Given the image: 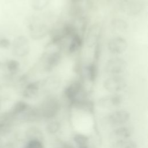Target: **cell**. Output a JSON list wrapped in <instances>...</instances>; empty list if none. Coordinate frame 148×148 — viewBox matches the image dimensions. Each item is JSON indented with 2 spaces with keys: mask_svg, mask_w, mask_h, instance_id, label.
<instances>
[{
  "mask_svg": "<svg viewBox=\"0 0 148 148\" xmlns=\"http://www.w3.org/2000/svg\"><path fill=\"white\" fill-rule=\"evenodd\" d=\"M1 66H2V63H1V61H0V69H1Z\"/></svg>",
  "mask_w": 148,
  "mask_h": 148,
  "instance_id": "f546056e",
  "label": "cell"
},
{
  "mask_svg": "<svg viewBox=\"0 0 148 148\" xmlns=\"http://www.w3.org/2000/svg\"><path fill=\"white\" fill-rule=\"evenodd\" d=\"M101 33V27L98 23H94L92 24L88 29L85 42L88 47H92L94 46L99 39Z\"/></svg>",
  "mask_w": 148,
  "mask_h": 148,
  "instance_id": "ba28073f",
  "label": "cell"
},
{
  "mask_svg": "<svg viewBox=\"0 0 148 148\" xmlns=\"http://www.w3.org/2000/svg\"><path fill=\"white\" fill-rule=\"evenodd\" d=\"M81 0H71V2L72 4H78Z\"/></svg>",
  "mask_w": 148,
  "mask_h": 148,
  "instance_id": "83f0119b",
  "label": "cell"
},
{
  "mask_svg": "<svg viewBox=\"0 0 148 148\" xmlns=\"http://www.w3.org/2000/svg\"><path fill=\"white\" fill-rule=\"evenodd\" d=\"M27 148H44L42 142L38 140H31L27 144Z\"/></svg>",
  "mask_w": 148,
  "mask_h": 148,
  "instance_id": "603a6c76",
  "label": "cell"
},
{
  "mask_svg": "<svg viewBox=\"0 0 148 148\" xmlns=\"http://www.w3.org/2000/svg\"><path fill=\"white\" fill-rule=\"evenodd\" d=\"M27 108V104L23 101L18 102L15 106H14V110L16 112H21L24 111Z\"/></svg>",
  "mask_w": 148,
  "mask_h": 148,
  "instance_id": "d4e9b609",
  "label": "cell"
},
{
  "mask_svg": "<svg viewBox=\"0 0 148 148\" xmlns=\"http://www.w3.org/2000/svg\"><path fill=\"white\" fill-rule=\"evenodd\" d=\"M60 128V124L57 121H52L49 123L46 127V130L47 133L50 134H54L57 133Z\"/></svg>",
  "mask_w": 148,
  "mask_h": 148,
  "instance_id": "7402d4cb",
  "label": "cell"
},
{
  "mask_svg": "<svg viewBox=\"0 0 148 148\" xmlns=\"http://www.w3.org/2000/svg\"><path fill=\"white\" fill-rule=\"evenodd\" d=\"M121 102V98L117 94L104 96L98 101V105L102 108H111L119 105Z\"/></svg>",
  "mask_w": 148,
  "mask_h": 148,
  "instance_id": "7c38bea8",
  "label": "cell"
},
{
  "mask_svg": "<svg viewBox=\"0 0 148 148\" xmlns=\"http://www.w3.org/2000/svg\"><path fill=\"white\" fill-rule=\"evenodd\" d=\"M82 84L79 81H75L68 86L64 90V95L65 98L71 102L76 101V97L81 92Z\"/></svg>",
  "mask_w": 148,
  "mask_h": 148,
  "instance_id": "8fae6325",
  "label": "cell"
},
{
  "mask_svg": "<svg viewBox=\"0 0 148 148\" xmlns=\"http://www.w3.org/2000/svg\"><path fill=\"white\" fill-rule=\"evenodd\" d=\"M126 84L124 79L119 76H113L108 77L103 82L105 89L112 93L121 91L126 86Z\"/></svg>",
  "mask_w": 148,
  "mask_h": 148,
  "instance_id": "8992f818",
  "label": "cell"
},
{
  "mask_svg": "<svg viewBox=\"0 0 148 148\" xmlns=\"http://www.w3.org/2000/svg\"><path fill=\"white\" fill-rule=\"evenodd\" d=\"M60 109L58 101L56 98L50 97L46 99L42 103L41 112L43 116L47 118H50L57 114Z\"/></svg>",
  "mask_w": 148,
  "mask_h": 148,
  "instance_id": "52a82bcc",
  "label": "cell"
},
{
  "mask_svg": "<svg viewBox=\"0 0 148 148\" xmlns=\"http://www.w3.org/2000/svg\"><path fill=\"white\" fill-rule=\"evenodd\" d=\"M130 118V114L126 110L115 111L108 116V121L113 125H121L125 123Z\"/></svg>",
  "mask_w": 148,
  "mask_h": 148,
  "instance_id": "30bf717a",
  "label": "cell"
},
{
  "mask_svg": "<svg viewBox=\"0 0 148 148\" xmlns=\"http://www.w3.org/2000/svg\"><path fill=\"white\" fill-rule=\"evenodd\" d=\"M51 0H33L32 7L34 10L40 11L47 7Z\"/></svg>",
  "mask_w": 148,
  "mask_h": 148,
  "instance_id": "ffe728a7",
  "label": "cell"
},
{
  "mask_svg": "<svg viewBox=\"0 0 148 148\" xmlns=\"http://www.w3.org/2000/svg\"><path fill=\"white\" fill-rule=\"evenodd\" d=\"M111 27L113 29L117 31H124L128 27V24L127 21L122 18H114L111 21Z\"/></svg>",
  "mask_w": 148,
  "mask_h": 148,
  "instance_id": "e0dca14e",
  "label": "cell"
},
{
  "mask_svg": "<svg viewBox=\"0 0 148 148\" xmlns=\"http://www.w3.org/2000/svg\"><path fill=\"white\" fill-rule=\"evenodd\" d=\"M73 71L77 74H80L82 72L81 64L79 60L76 62H75V64L73 65Z\"/></svg>",
  "mask_w": 148,
  "mask_h": 148,
  "instance_id": "4316f807",
  "label": "cell"
},
{
  "mask_svg": "<svg viewBox=\"0 0 148 148\" xmlns=\"http://www.w3.org/2000/svg\"><path fill=\"white\" fill-rule=\"evenodd\" d=\"M31 38L35 40H42L49 33V28L44 23L30 21L28 25Z\"/></svg>",
  "mask_w": 148,
  "mask_h": 148,
  "instance_id": "5b68a950",
  "label": "cell"
},
{
  "mask_svg": "<svg viewBox=\"0 0 148 148\" xmlns=\"http://www.w3.org/2000/svg\"><path fill=\"white\" fill-rule=\"evenodd\" d=\"M113 148H137V146L133 140L126 139L114 142Z\"/></svg>",
  "mask_w": 148,
  "mask_h": 148,
  "instance_id": "d6986e66",
  "label": "cell"
},
{
  "mask_svg": "<svg viewBox=\"0 0 148 148\" xmlns=\"http://www.w3.org/2000/svg\"><path fill=\"white\" fill-rule=\"evenodd\" d=\"M101 45L99 44V42H98L95 45V50H94V61L97 62L98 61L100 56H101Z\"/></svg>",
  "mask_w": 148,
  "mask_h": 148,
  "instance_id": "484cf974",
  "label": "cell"
},
{
  "mask_svg": "<svg viewBox=\"0 0 148 148\" xmlns=\"http://www.w3.org/2000/svg\"><path fill=\"white\" fill-rule=\"evenodd\" d=\"M119 6L124 13L132 16L143 10L144 4L142 0H119Z\"/></svg>",
  "mask_w": 148,
  "mask_h": 148,
  "instance_id": "3957f363",
  "label": "cell"
},
{
  "mask_svg": "<svg viewBox=\"0 0 148 148\" xmlns=\"http://www.w3.org/2000/svg\"><path fill=\"white\" fill-rule=\"evenodd\" d=\"M73 140L80 147L86 148L88 141V138L84 135L77 134L73 136Z\"/></svg>",
  "mask_w": 148,
  "mask_h": 148,
  "instance_id": "44dd1931",
  "label": "cell"
},
{
  "mask_svg": "<svg viewBox=\"0 0 148 148\" xmlns=\"http://www.w3.org/2000/svg\"><path fill=\"white\" fill-rule=\"evenodd\" d=\"M127 41L120 36H116L110 39L108 43V50L113 54H122L127 50Z\"/></svg>",
  "mask_w": 148,
  "mask_h": 148,
  "instance_id": "9c48e42d",
  "label": "cell"
},
{
  "mask_svg": "<svg viewBox=\"0 0 148 148\" xmlns=\"http://www.w3.org/2000/svg\"><path fill=\"white\" fill-rule=\"evenodd\" d=\"M61 148H71L69 146H65V145H64V146H63L62 147H61Z\"/></svg>",
  "mask_w": 148,
  "mask_h": 148,
  "instance_id": "f1b7e54d",
  "label": "cell"
},
{
  "mask_svg": "<svg viewBox=\"0 0 148 148\" xmlns=\"http://www.w3.org/2000/svg\"><path fill=\"white\" fill-rule=\"evenodd\" d=\"M12 51L14 56L18 57H24L30 51L29 41L24 35H19L16 37L11 43Z\"/></svg>",
  "mask_w": 148,
  "mask_h": 148,
  "instance_id": "7a4b0ae2",
  "label": "cell"
},
{
  "mask_svg": "<svg viewBox=\"0 0 148 148\" xmlns=\"http://www.w3.org/2000/svg\"><path fill=\"white\" fill-rule=\"evenodd\" d=\"M61 50L45 49L40 58L41 68L45 72L51 71L61 62Z\"/></svg>",
  "mask_w": 148,
  "mask_h": 148,
  "instance_id": "6da1fadb",
  "label": "cell"
},
{
  "mask_svg": "<svg viewBox=\"0 0 148 148\" xmlns=\"http://www.w3.org/2000/svg\"><path fill=\"white\" fill-rule=\"evenodd\" d=\"M83 45V39L77 33L71 38V41L69 45L68 50L70 53L77 51Z\"/></svg>",
  "mask_w": 148,
  "mask_h": 148,
  "instance_id": "9a60e30c",
  "label": "cell"
},
{
  "mask_svg": "<svg viewBox=\"0 0 148 148\" xmlns=\"http://www.w3.org/2000/svg\"><path fill=\"white\" fill-rule=\"evenodd\" d=\"M40 86V82L39 81L28 84L23 91L24 96L27 98H33L35 97L38 94Z\"/></svg>",
  "mask_w": 148,
  "mask_h": 148,
  "instance_id": "5bb4252c",
  "label": "cell"
},
{
  "mask_svg": "<svg viewBox=\"0 0 148 148\" xmlns=\"http://www.w3.org/2000/svg\"><path fill=\"white\" fill-rule=\"evenodd\" d=\"M11 46V42L10 40L5 37L0 38V48L3 49H8Z\"/></svg>",
  "mask_w": 148,
  "mask_h": 148,
  "instance_id": "cb8c5ba5",
  "label": "cell"
},
{
  "mask_svg": "<svg viewBox=\"0 0 148 148\" xmlns=\"http://www.w3.org/2000/svg\"><path fill=\"white\" fill-rule=\"evenodd\" d=\"M131 136L130 130L125 127H120L113 130L110 134V137L116 142L128 139Z\"/></svg>",
  "mask_w": 148,
  "mask_h": 148,
  "instance_id": "4fadbf2b",
  "label": "cell"
},
{
  "mask_svg": "<svg viewBox=\"0 0 148 148\" xmlns=\"http://www.w3.org/2000/svg\"><path fill=\"white\" fill-rule=\"evenodd\" d=\"M86 71L88 80L91 82H95L97 79V77H98V68L97 62L94 61L89 65H88L87 66Z\"/></svg>",
  "mask_w": 148,
  "mask_h": 148,
  "instance_id": "2e32d148",
  "label": "cell"
},
{
  "mask_svg": "<svg viewBox=\"0 0 148 148\" xmlns=\"http://www.w3.org/2000/svg\"><path fill=\"white\" fill-rule=\"evenodd\" d=\"M127 68V63L122 58L115 57L109 60L105 65V71L108 74L117 75L123 73Z\"/></svg>",
  "mask_w": 148,
  "mask_h": 148,
  "instance_id": "277c9868",
  "label": "cell"
},
{
  "mask_svg": "<svg viewBox=\"0 0 148 148\" xmlns=\"http://www.w3.org/2000/svg\"><path fill=\"white\" fill-rule=\"evenodd\" d=\"M20 66V62L14 59L9 60L5 64V67L6 68L7 71L12 75L16 74L18 71Z\"/></svg>",
  "mask_w": 148,
  "mask_h": 148,
  "instance_id": "ac0fdd59",
  "label": "cell"
}]
</instances>
